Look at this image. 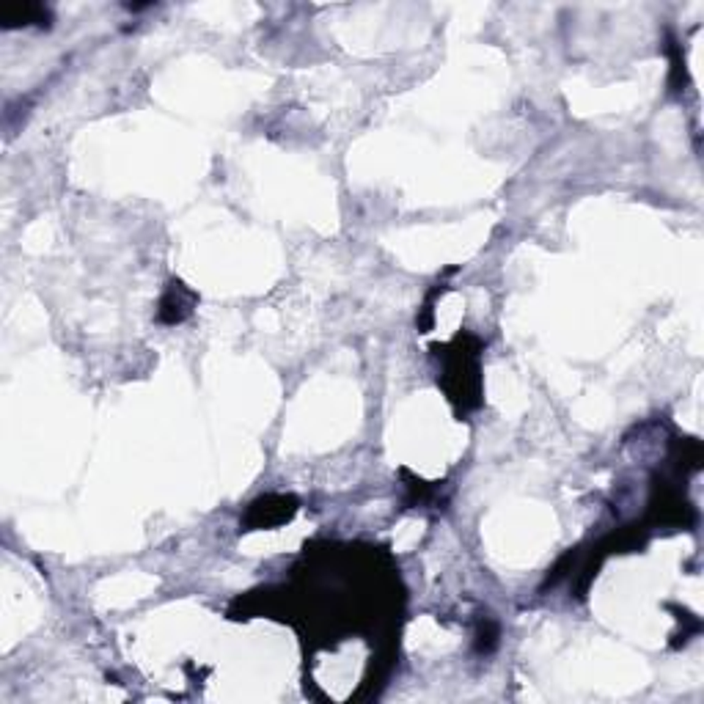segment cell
<instances>
[{"label":"cell","mask_w":704,"mask_h":704,"mask_svg":"<svg viewBox=\"0 0 704 704\" xmlns=\"http://www.w3.org/2000/svg\"><path fill=\"white\" fill-rule=\"evenodd\" d=\"M0 25L4 28H28V25H50V12L39 6V4H25V6H12L6 12H0Z\"/></svg>","instance_id":"cell-1"}]
</instances>
